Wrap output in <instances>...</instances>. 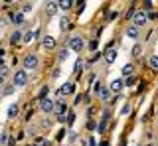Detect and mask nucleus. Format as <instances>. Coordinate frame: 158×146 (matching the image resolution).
<instances>
[{"label": "nucleus", "mask_w": 158, "mask_h": 146, "mask_svg": "<svg viewBox=\"0 0 158 146\" xmlns=\"http://www.w3.org/2000/svg\"><path fill=\"white\" fill-rule=\"evenodd\" d=\"M48 95H49V87H48V85H44L42 89H40V93H38V99H40V101H44V99H48Z\"/></svg>", "instance_id": "a211bd4d"}, {"label": "nucleus", "mask_w": 158, "mask_h": 146, "mask_svg": "<svg viewBox=\"0 0 158 146\" xmlns=\"http://www.w3.org/2000/svg\"><path fill=\"white\" fill-rule=\"evenodd\" d=\"M117 16H118V14H117V12H109V14H107V18H109V20H115V18H117Z\"/></svg>", "instance_id": "c9c22d12"}, {"label": "nucleus", "mask_w": 158, "mask_h": 146, "mask_svg": "<svg viewBox=\"0 0 158 146\" xmlns=\"http://www.w3.org/2000/svg\"><path fill=\"white\" fill-rule=\"evenodd\" d=\"M40 111H42V113H46V115L56 113V103H53V101H49V99L40 101Z\"/></svg>", "instance_id": "39448f33"}, {"label": "nucleus", "mask_w": 158, "mask_h": 146, "mask_svg": "<svg viewBox=\"0 0 158 146\" xmlns=\"http://www.w3.org/2000/svg\"><path fill=\"white\" fill-rule=\"evenodd\" d=\"M8 73H10V69H8V65H6V63H4L2 61V65H0V79H6V77H8Z\"/></svg>", "instance_id": "412c9836"}, {"label": "nucleus", "mask_w": 158, "mask_h": 146, "mask_svg": "<svg viewBox=\"0 0 158 146\" xmlns=\"http://www.w3.org/2000/svg\"><path fill=\"white\" fill-rule=\"evenodd\" d=\"M22 65H24V69H38V65H40V59H38V55H34V53H30V55H26L22 59Z\"/></svg>", "instance_id": "f03ea898"}, {"label": "nucleus", "mask_w": 158, "mask_h": 146, "mask_svg": "<svg viewBox=\"0 0 158 146\" xmlns=\"http://www.w3.org/2000/svg\"><path fill=\"white\" fill-rule=\"evenodd\" d=\"M42 46H44V50H53V47H56V40H53L52 36H44Z\"/></svg>", "instance_id": "6e6552de"}, {"label": "nucleus", "mask_w": 158, "mask_h": 146, "mask_svg": "<svg viewBox=\"0 0 158 146\" xmlns=\"http://www.w3.org/2000/svg\"><path fill=\"white\" fill-rule=\"evenodd\" d=\"M56 115H67V105L65 101H56Z\"/></svg>", "instance_id": "1a4fd4ad"}, {"label": "nucleus", "mask_w": 158, "mask_h": 146, "mask_svg": "<svg viewBox=\"0 0 158 146\" xmlns=\"http://www.w3.org/2000/svg\"><path fill=\"white\" fill-rule=\"evenodd\" d=\"M93 91L101 95V93H103V85H101V83H95V89H93Z\"/></svg>", "instance_id": "72a5a7b5"}, {"label": "nucleus", "mask_w": 158, "mask_h": 146, "mask_svg": "<svg viewBox=\"0 0 158 146\" xmlns=\"http://www.w3.org/2000/svg\"><path fill=\"white\" fill-rule=\"evenodd\" d=\"M8 142H10L8 132H2V134H0V144H8Z\"/></svg>", "instance_id": "cd10ccee"}, {"label": "nucleus", "mask_w": 158, "mask_h": 146, "mask_svg": "<svg viewBox=\"0 0 158 146\" xmlns=\"http://www.w3.org/2000/svg\"><path fill=\"white\" fill-rule=\"evenodd\" d=\"M71 6H75V2H69V0H63V2H59V8H61V10H69Z\"/></svg>", "instance_id": "393cba45"}, {"label": "nucleus", "mask_w": 158, "mask_h": 146, "mask_svg": "<svg viewBox=\"0 0 158 146\" xmlns=\"http://www.w3.org/2000/svg\"><path fill=\"white\" fill-rule=\"evenodd\" d=\"M67 47L69 50H73V51H83L87 47V43H85V40H83L81 36H73V38H69V42H67Z\"/></svg>", "instance_id": "f257e3e1"}, {"label": "nucleus", "mask_w": 158, "mask_h": 146, "mask_svg": "<svg viewBox=\"0 0 158 146\" xmlns=\"http://www.w3.org/2000/svg\"><path fill=\"white\" fill-rule=\"evenodd\" d=\"M140 50H142V46H140V43H136V46L132 47V55H135V57H136V55H140Z\"/></svg>", "instance_id": "c85d7f7f"}, {"label": "nucleus", "mask_w": 158, "mask_h": 146, "mask_svg": "<svg viewBox=\"0 0 158 146\" xmlns=\"http://www.w3.org/2000/svg\"><path fill=\"white\" fill-rule=\"evenodd\" d=\"M131 111H132V105H131V103H125V107L121 109V115H128Z\"/></svg>", "instance_id": "bb28decb"}, {"label": "nucleus", "mask_w": 158, "mask_h": 146, "mask_svg": "<svg viewBox=\"0 0 158 146\" xmlns=\"http://www.w3.org/2000/svg\"><path fill=\"white\" fill-rule=\"evenodd\" d=\"M73 91H75V87H73V83H65V85H63L61 87V89H59V95H71L73 93Z\"/></svg>", "instance_id": "9b49d317"}, {"label": "nucleus", "mask_w": 158, "mask_h": 146, "mask_svg": "<svg viewBox=\"0 0 158 146\" xmlns=\"http://www.w3.org/2000/svg\"><path fill=\"white\" fill-rule=\"evenodd\" d=\"M75 6L79 8V12H81V10H83V8H85V2H77V4H75Z\"/></svg>", "instance_id": "4c0bfd02"}, {"label": "nucleus", "mask_w": 158, "mask_h": 146, "mask_svg": "<svg viewBox=\"0 0 158 146\" xmlns=\"http://www.w3.org/2000/svg\"><path fill=\"white\" fill-rule=\"evenodd\" d=\"M52 77H53V79H57V77H59V69H53V73H52Z\"/></svg>", "instance_id": "58836bf2"}, {"label": "nucleus", "mask_w": 158, "mask_h": 146, "mask_svg": "<svg viewBox=\"0 0 158 146\" xmlns=\"http://www.w3.org/2000/svg\"><path fill=\"white\" fill-rule=\"evenodd\" d=\"M148 65H150L152 69H158V55H150V57H148Z\"/></svg>", "instance_id": "4be33fe9"}, {"label": "nucleus", "mask_w": 158, "mask_h": 146, "mask_svg": "<svg viewBox=\"0 0 158 146\" xmlns=\"http://www.w3.org/2000/svg\"><path fill=\"white\" fill-rule=\"evenodd\" d=\"M99 59H101V53H99V51H95L91 57H89V61H91V63H93V61H99Z\"/></svg>", "instance_id": "7c9ffc66"}, {"label": "nucleus", "mask_w": 158, "mask_h": 146, "mask_svg": "<svg viewBox=\"0 0 158 146\" xmlns=\"http://www.w3.org/2000/svg\"><path fill=\"white\" fill-rule=\"evenodd\" d=\"M10 20H12L14 26H20V28L26 24V20H24V12H22V10H20V12H12V14H10Z\"/></svg>", "instance_id": "423d86ee"}, {"label": "nucleus", "mask_w": 158, "mask_h": 146, "mask_svg": "<svg viewBox=\"0 0 158 146\" xmlns=\"http://www.w3.org/2000/svg\"><path fill=\"white\" fill-rule=\"evenodd\" d=\"M101 146H109V142H103V144H101Z\"/></svg>", "instance_id": "a19ab883"}, {"label": "nucleus", "mask_w": 158, "mask_h": 146, "mask_svg": "<svg viewBox=\"0 0 158 146\" xmlns=\"http://www.w3.org/2000/svg\"><path fill=\"white\" fill-rule=\"evenodd\" d=\"M73 73H75V75L79 77L83 73V57H79V59L75 61V67H73Z\"/></svg>", "instance_id": "f3484780"}, {"label": "nucleus", "mask_w": 158, "mask_h": 146, "mask_svg": "<svg viewBox=\"0 0 158 146\" xmlns=\"http://www.w3.org/2000/svg\"><path fill=\"white\" fill-rule=\"evenodd\" d=\"M123 87H125V83H123V79H115V81H111V93H115V95H118L123 91Z\"/></svg>", "instance_id": "0eeeda50"}, {"label": "nucleus", "mask_w": 158, "mask_h": 146, "mask_svg": "<svg viewBox=\"0 0 158 146\" xmlns=\"http://www.w3.org/2000/svg\"><path fill=\"white\" fill-rule=\"evenodd\" d=\"M12 83L16 85V87H24V85H26L28 83V73H26V69H18L16 73H14Z\"/></svg>", "instance_id": "7ed1b4c3"}, {"label": "nucleus", "mask_w": 158, "mask_h": 146, "mask_svg": "<svg viewBox=\"0 0 158 146\" xmlns=\"http://www.w3.org/2000/svg\"><path fill=\"white\" fill-rule=\"evenodd\" d=\"M138 34H140V28H136V26H128V28H127V36L132 38V40H135V38H138Z\"/></svg>", "instance_id": "ddd939ff"}, {"label": "nucleus", "mask_w": 158, "mask_h": 146, "mask_svg": "<svg viewBox=\"0 0 158 146\" xmlns=\"http://www.w3.org/2000/svg\"><path fill=\"white\" fill-rule=\"evenodd\" d=\"M69 24H71V22H69V18H67V16H63L61 20H59V28H61V32H65V30H69V28H71Z\"/></svg>", "instance_id": "6ab92c4d"}, {"label": "nucleus", "mask_w": 158, "mask_h": 146, "mask_svg": "<svg viewBox=\"0 0 158 146\" xmlns=\"http://www.w3.org/2000/svg\"><path fill=\"white\" fill-rule=\"evenodd\" d=\"M117 59V50H107L105 51V61L107 63H113Z\"/></svg>", "instance_id": "2eb2a0df"}, {"label": "nucleus", "mask_w": 158, "mask_h": 146, "mask_svg": "<svg viewBox=\"0 0 158 146\" xmlns=\"http://www.w3.org/2000/svg\"><path fill=\"white\" fill-rule=\"evenodd\" d=\"M67 53H69L67 50H61V51L57 53V61H65L67 59Z\"/></svg>", "instance_id": "a878e982"}, {"label": "nucleus", "mask_w": 158, "mask_h": 146, "mask_svg": "<svg viewBox=\"0 0 158 146\" xmlns=\"http://www.w3.org/2000/svg\"><path fill=\"white\" fill-rule=\"evenodd\" d=\"M132 71H135V65H132V63H127V65L121 69V73L127 77V79H128V77H132Z\"/></svg>", "instance_id": "4468645a"}, {"label": "nucleus", "mask_w": 158, "mask_h": 146, "mask_svg": "<svg viewBox=\"0 0 158 146\" xmlns=\"http://www.w3.org/2000/svg\"><path fill=\"white\" fill-rule=\"evenodd\" d=\"M109 97H111V89H103V93H101V99H103V101H107Z\"/></svg>", "instance_id": "c756f323"}, {"label": "nucleus", "mask_w": 158, "mask_h": 146, "mask_svg": "<svg viewBox=\"0 0 158 146\" xmlns=\"http://www.w3.org/2000/svg\"><path fill=\"white\" fill-rule=\"evenodd\" d=\"M32 4H30V2H26V4H24V6H22V12H32Z\"/></svg>", "instance_id": "2f4dec72"}, {"label": "nucleus", "mask_w": 158, "mask_h": 146, "mask_svg": "<svg viewBox=\"0 0 158 146\" xmlns=\"http://www.w3.org/2000/svg\"><path fill=\"white\" fill-rule=\"evenodd\" d=\"M146 22H148V14H146V10H136V14L132 16V26L140 28V26H144Z\"/></svg>", "instance_id": "20e7f679"}, {"label": "nucleus", "mask_w": 158, "mask_h": 146, "mask_svg": "<svg viewBox=\"0 0 158 146\" xmlns=\"http://www.w3.org/2000/svg\"><path fill=\"white\" fill-rule=\"evenodd\" d=\"M38 38V32H28V34H24V42H32V40H36Z\"/></svg>", "instance_id": "5701e85b"}, {"label": "nucleus", "mask_w": 158, "mask_h": 146, "mask_svg": "<svg viewBox=\"0 0 158 146\" xmlns=\"http://www.w3.org/2000/svg\"><path fill=\"white\" fill-rule=\"evenodd\" d=\"M20 42H24V36H22V32H20V30H16L12 36H10V43L16 46V43H20Z\"/></svg>", "instance_id": "f8f14e48"}, {"label": "nucleus", "mask_w": 158, "mask_h": 146, "mask_svg": "<svg viewBox=\"0 0 158 146\" xmlns=\"http://www.w3.org/2000/svg\"><path fill=\"white\" fill-rule=\"evenodd\" d=\"M87 128H89V130L97 128V123H93V120H89V123H87Z\"/></svg>", "instance_id": "f704fd0d"}, {"label": "nucleus", "mask_w": 158, "mask_h": 146, "mask_svg": "<svg viewBox=\"0 0 158 146\" xmlns=\"http://www.w3.org/2000/svg\"><path fill=\"white\" fill-rule=\"evenodd\" d=\"M57 8H59V2H48L46 4V14L48 16H53V14L57 12Z\"/></svg>", "instance_id": "9d476101"}, {"label": "nucleus", "mask_w": 158, "mask_h": 146, "mask_svg": "<svg viewBox=\"0 0 158 146\" xmlns=\"http://www.w3.org/2000/svg\"><path fill=\"white\" fill-rule=\"evenodd\" d=\"M144 8H146V10H148V8H152V2H150V0H146V2H144Z\"/></svg>", "instance_id": "ea45409f"}, {"label": "nucleus", "mask_w": 158, "mask_h": 146, "mask_svg": "<svg viewBox=\"0 0 158 146\" xmlns=\"http://www.w3.org/2000/svg\"><path fill=\"white\" fill-rule=\"evenodd\" d=\"M14 87H16V85H14V83H6V85L2 87V89H4V91H2V95H4V97L12 95V93H14Z\"/></svg>", "instance_id": "aec40b11"}, {"label": "nucleus", "mask_w": 158, "mask_h": 146, "mask_svg": "<svg viewBox=\"0 0 158 146\" xmlns=\"http://www.w3.org/2000/svg\"><path fill=\"white\" fill-rule=\"evenodd\" d=\"M73 120H75V115H73V113H67V124H73Z\"/></svg>", "instance_id": "473e14b6"}, {"label": "nucleus", "mask_w": 158, "mask_h": 146, "mask_svg": "<svg viewBox=\"0 0 158 146\" xmlns=\"http://www.w3.org/2000/svg\"><path fill=\"white\" fill-rule=\"evenodd\" d=\"M18 113H20V107H18L16 103L8 107V119H14V116H18Z\"/></svg>", "instance_id": "dca6fc26"}, {"label": "nucleus", "mask_w": 158, "mask_h": 146, "mask_svg": "<svg viewBox=\"0 0 158 146\" xmlns=\"http://www.w3.org/2000/svg\"><path fill=\"white\" fill-rule=\"evenodd\" d=\"M135 83H136L135 77H128V79H127V85H135Z\"/></svg>", "instance_id": "e433bc0d"}, {"label": "nucleus", "mask_w": 158, "mask_h": 146, "mask_svg": "<svg viewBox=\"0 0 158 146\" xmlns=\"http://www.w3.org/2000/svg\"><path fill=\"white\" fill-rule=\"evenodd\" d=\"M97 47H99V42H97V40H91V42L87 43V50H89V51H93V53L97 51Z\"/></svg>", "instance_id": "b1692460"}]
</instances>
